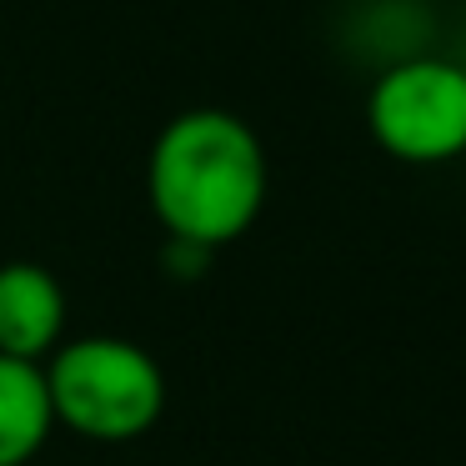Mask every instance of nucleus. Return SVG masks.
Returning <instances> with one entry per match:
<instances>
[{"label": "nucleus", "instance_id": "obj_5", "mask_svg": "<svg viewBox=\"0 0 466 466\" xmlns=\"http://www.w3.org/2000/svg\"><path fill=\"white\" fill-rule=\"evenodd\" d=\"M56 426L46 371L35 361L0 356V466H25Z\"/></svg>", "mask_w": 466, "mask_h": 466}, {"label": "nucleus", "instance_id": "obj_3", "mask_svg": "<svg viewBox=\"0 0 466 466\" xmlns=\"http://www.w3.org/2000/svg\"><path fill=\"white\" fill-rule=\"evenodd\" d=\"M376 141L401 161H446L466 151V71L436 56L396 61L366 101Z\"/></svg>", "mask_w": 466, "mask_h": 466}, {"label": "nucleus", "instance_id": "obj_1", "mask_svg": "<svg viewBox=\"0 0 466 466\" xmlns=\"http://www.w3.org/2000/svg\"><path fill=\"white\" fill-rule=\"evenodd\" d=\"M151 201L171 241L216 251L266 201V151L231 111H186L151 151Z\"/></svg>", "mask_w": 466, "mask_h": 466}, {"label": "nucleus", "instance_id": "obj_4", "mask_svg": "<svg viewBox=\"0 0 466 466\" xmlns=\"http://www.w3.org/2000/svg\"><path fill=\"white\" fill-rule=\"evenodd\" d=\"M66 331V291L46 266L5 261L0 266V356L46 366Z\"/></svg>", "mask_w": 466, "mask_h": 466}, {"label": "nucleus", "instance_id": "obj_2", "mask_svg": "<svg viewBox=\"0 0 466 466\" xmlns=\"http://www.w3.org/2000/svg\"><path fill=\"white\" fill-rule=\"evenodd\" d=\"M46 391L61 426L91 441H136L166 411V376L126 336H81L46 356Z\"/></svg>", "mask_w": 466, "mask_h": 466}]
</instances>
